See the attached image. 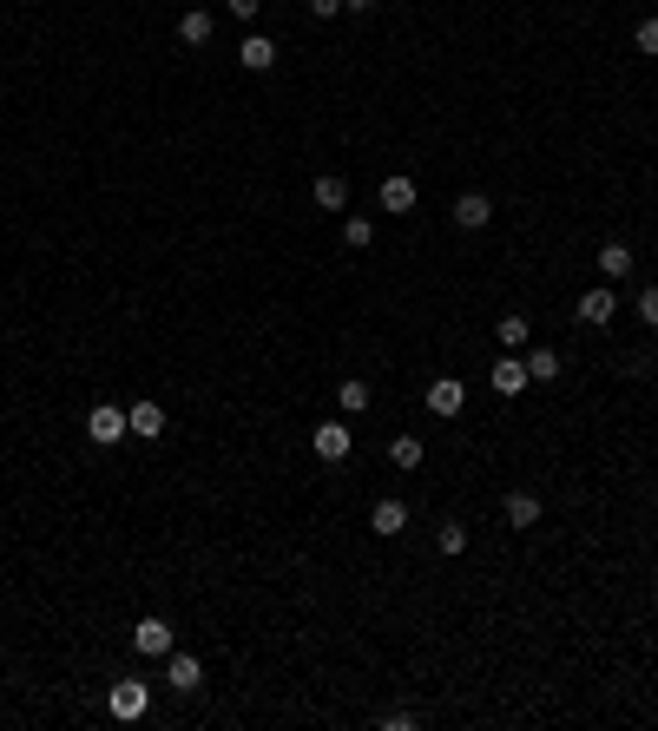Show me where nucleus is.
<instances>
[{
    "label": "nucleus",
    "instance_id": "obj_1",
    "mask_svg": "<svg viewBox=\"0 0 658 731\" xmlns=\"http://www.w3.org/2000/svg\"><path fill=\"white\" fill-rule=\"evenodd\" d=\"M145 705H152V685H145V679H119V685H112V692H106V712L119 718V725H132V718H145Z\"/></svg>",
    "mask_w": 658,
    "mask_h": 731
},
{
    "label": "nucleus",
    "instance_id": "obj_2",
    "mask_svg": "<svg viewBox=\"0 0 658 731\" xmlns=\"http://www.w3.org/2000/svg\"><path fill=\"white\" fill-rule=\"evenodd\" d=\"M86 435H93L99 448H112L119 435H132V422H126V409H119V402H99V409L86 415Z\"/></svg>",
    "mask_w": 658,
    "mask_h": 731
},
{
    "label": "nucleus",
    "instance_id": "obj_3",
    "mask_svg": "<svg viewBox=\"0 0 658 731\" xmlns=\"http://www.w3.org/2000/svg\"><path fill=\"white\" fill-rule=\"evenodd\" d=\"M132 646H139L145 659H165V652H172V620H158V613H145V620L132 626Z\"/></svg>",
    "mask_w": 658,
    "mask_h": 731
},
{
    "label": "nucleus",
    "instance_id": "obj_4",
    "mask_svg": "<svg viewBox=\"0 0 658 731\" xmlns=\"http://www.w3.org/2000/svg\"><path fill=\"white\" fill-rule=\"evenodd\" d=\"M310 448H316L323 461H343L349 448H356V435H349V422H316V429H310Z\"/></svg>",
    "mask_w": 658,
    "mask_h": 731
},
{
    "label": "nucleus",
    "instance_id": "obj_5",
    "mask_svg": "<svg viewBox=\"0 0 658 731\" xmlns=\"http://www.w3.org/2000/svg\"><path fill=\"white\" fill-rule=\"evenodd\" d=\"M165 685L172 692H204V666L191 652H165Z\"/></svg>",
    "mask_w": 658,
    "mask_h": 731
},
{
    "label": "nucleus",
    "instance_id": "obj_6",
    "mask_svg": "<svg viewBox=\"0 0 658 731\" xmlns=\"http://www.w3.org/2000/svg\"><path fill=\"white\" fill-rule=\"evenodd\" d=\"M487 382H494V396H520V389H527V356H501V363L487 369Z\"/></svg>",
    "mask_w": 658,
    "mask_h": 731
},
{
    "label": "nucleus",
    "instance_id": "obj_7",
    "mask_svg": "<svg viewBox=\"0 0 658 731\" xmlns=\"http://www.w3.org/2000/svg\"><path fill=\"white\" fill-rule=\"evenodd\" d=\"M126 422H132V435H139V442H158V435L172 429V422H165V409H158L152 396H145V402H132V409H126Z\"/></svg>",
    "mask_w": 658,
    "mask_h": 731
},
{
    "label": "nucleus",
    "instance_id": "obj_8",
    "mask_svg": "<svg viewBox=\"0 0 658 731\" xmlns=\"http://www.w3.org/2000/svg\"><path fill=\"white\" fill-rule=\"evenodd\" d=\"M455 224H461V231H487V224H494L487 191H461V198H455Z\"/></svg>",
    "mask_w": 658,
    "mask_h": 731
},
{
    "label": "nucleus",
    "instance_id": "obj_9",
    "mask_svg": "<svg viewBox=\"0 0 658 731\" xmlns=\"http://www.w3.org/2000/svg\"><path fill=\"white\" fill-rule=\"evenodd\" d=\"M237 60H244V73H270V66H277V40H270V33H244Z\"/></svg>",
    "mask_w": 658,
    "mask_h": 731
},
{
    "label": "nucleus",
    "instance_id": "obj_10",
    "mask_svg": "<svg viewBox=\"0 0 658 731\" xmlns=\"http://www.w3.org/2000/svg\"><path fill=\"white\" fill-rule=\"evenodd\" d=\"M612 310H619V303H612V290H606V284H593L580 303H573V317L593 323V330H599V323H612Z\"/></svg>",
    "mask_w": 658,
    "mask_h": 731
},
{
    "label": "nucleus",
    "instance_id": "obj_11",
    "mask_svg": "<svg viewBox=\"0 0 658 731\" xmlns=\"http://www.w3.org/2000/svg\"><path fill=\"white\" fill-rule=\"evenodd\" d=\"M461 402H468V389H461L455 376H435V382H428V409H435V415H461Z\"/></svg>",
    "mask_w": 658,
    "mask_h": 731
},
{
    "label": "nucleus",
    "instance_id": "obj_12",
    "mask_svg": "<svg viewBox=\"0 0 658 731\" xmlns=\"http://www.w3.org/2000/svg\"><path fill=\"white\" fill-rule=\"evenodd\" d=\"M369 527H376L382 541H389V534H402V527H408V508H402V501H395V494H382L376 508H369Z\"/></svg>",
    "mask_w": 658,
    "mask_h": 731
},
{
    "label": "nucleus",
    "instance_id": "obj_13",
    "mask_svg": "<svg viewBox=\"0 0 658 731\" xmlns=\"http://www.w3.org/2000/svg\"><path fill=\"white\" fill-rule=\"evenodd\" d=\"M211 33H218V20H211V7H191V14L178 20V40H185V47H211Z\"/></svg>",
    "mask_w": 658,
    "mask_h": 731
},
{
    "label": "nucleus",
    "instance_id": "obj_14",
    "mask_svg": "<svg viewBox=\"0 0 658 731\" xmlns=\"http://www.w3.org/2000/svg\"><path fill=\"white\" fill-rule=\"evenodd\" d=\"M382 211H395V218H402V211H415V178H382Z\"/></svg>",
    "mask_w": 658,
    "mask_h": 731
},
{
    "label": "nucleus",
    "instance_id": "obj_15",
    "mask_svg": "<svg viewBox=\"0 0 658 731\" xmlns=\"http://www.w3.org/2000/svg\"><path fill=\"white\" fill-rule=\"evenodd\" d=\"M599 277H606V284H612V277H632V251H626L619 238L599 244Z\"/></svg>",
    "mask_w": 658,
    "mask_h": 731
},
{
    "label": "nucleus",
    "instance_id": "obj_16",
    "mask_svg": "<svg viewBox=\"0 0 658 731\" xmlns=\"http://www.w3.org/2000/svg\"><path fill=\"white\" fill-rule=\"evenodd\" d=\"M507 527H540V494H507Z\"/></svg>",
    "mask_w": 658,
    "mask_h": 731
},
{
    "label": "nucleus",
    "instance_id": "obj_17",
    "mask_svg": "<svg viewBox=\"0 0 658 731\" xmlns=\"http://www.w3.org/2000/svg\"><path fill=\"white\" fill-rule=\"evenodd\" d=\"M310 198H316V205H323V211H343V205H349V185H343V178H336V172H323V178H316V185H310Z\"/></svg>",
    "mask_w": 658,
    "mask_h": 731
},
{
    "label": "nucleus",
    "instance_id": "obj_18",
    "mask_svg": "<svg viewBox=\"0 0 658 731\" xmlns=\"http://www.w3.org/2000/svg\"><path fill=\"white\" fill-rule=\"evenodd\" d=\"M527 376H533V382H553V376H560V350L533 343V350H527Z\"/></svg>",
    "mask_w": 658,
    "mask_h": 731
},
{
    "label": "nucleus",
    "instance_id": "obj_19",
    "mask_svg": "<svg viewBox=\"0 0 658 731\" xmlns=\"http://www.w3.org/2000/svg\"><path fill=\"white\" fill-rule=\"evenodd\" d=\"M336 402H343V415H362V409H369V382H362V376H349L343 389H336Z\"/></svg>",
    "mask_w": 658,
    "mask_h": 731
},
{
    "label": "nucleus",
    "instance_id": "obj_20",
    "mask_svg": "<svg viewBox=\"0 0 658 731\" xmlns=\"http://www.w3.org/2000/svg\"><path fill=\"white\" fill-rule=\"evenodd\" d=\"M389 461H395V468H422V442H415V435H395Z\"/></svg>",
    "mask_w": 658,
    "mask_h": 731
},
{
    "label": "nucleus",
    "instance_id": "obj_21",
    "mask_svg": "<svg viewBox=\"0 0 658 731\" xmlns=\"http://www.w3.org/2000/svg\"><path fill=\"white\" fill-rule=\"evenodd\" d=\"M435 547H441V554H461V547H468V527H461V521H441L435 527Z\"/></svg>",
    "mask_w": 658,
    "mask_h": 731
},
{
    "label": "nucleus",
    "instance_id": "obj_22",
    "mask_svg": "<svg viewBox=\"0 0 658 731\" xmlns=\"http://www.w3.org/2000/svg\"><path fill=\"white\" fill-rule=\"evenodd\" d=\"M369 238H376V224H369V218H343V244H349V251H369Z\"/></svg>",
    "mask_w": 658,
    "mask_h": 731
},
{
    "label": "nucleus",
    "instance_id": "obj_23",
    "mask_svg": "<svg viewBox=\"0 0 658 731\" xmlns=\"http://www.w3.org/2000/svg\"><path fill=\"white\" fill-rule=\"evenodd\" d=\"M632 47H639L645 60H658V14H645V20H639V33H632Z\"/></svg>",
    "mask_w": 658,
    "mask_h": 731
},
{
    "label": "nucleus",
    "instance_id": "obj_24",
    "mask_svg": "<svg viewBox=\"0 0 658 731\" xmlns=\"http://www.w3.org/2000/svg\"><path fill=\"white\" fill-rule=\"evenodd\" d=\"M494 336H501L507 350H520V343H527V317H501V323H494Z\"/></svg>",
    "mask_w": 658,
    "mask_h": 731
},
{
    "label": "nucleus",
    "instance_id": "obj_25",
    "mask_svg": "<svg viewBox=\"0 0 658 731\" xmlns=\"http://www.w3.org/2000/svg\"><path fill=\"white\" fill-rule=\"evenodd\" d=\"M639 317H645V330H658V284L639 290Z\"/></svg>",
    "mask_w": 658,
    "mask_h": 731
},
{
    "label": "nucleus",
    "instance_id": "obj_26",
    "mask_svg": "<svg viewBox=\"0 0 658 731\" xmlns=\"http://www.w3.org/2000/svg\"><path fill=\"white\" fill-rule=\"evenodd\" d=\"M224 7H231V20H257L264 14V0H224Z\"/></svg>",
    "mask_w": 658,
    "mask_h": 731
},
{
    "label": "nucleus",
    "instance_id": "obj_27",
    "mask_svg": "<svg viewBox=\"0 0 658 731\" xmlns=\"http://www.w3.org/2000/svg\"><path fill=\"white\" fill-rule=\"evenodd\" d=\"M310 14L316 20H336V14H343V0H310Z\"/></svg>",
    "mask_w": 658,
    "mask_h": 731
},
{
    "label": "nucleus",
    "instance_id": "obj_28",
    "mask_svg": "<svg viewBox=\"0 0 658 731\" xmlns=\"http://www.w3.org/2000/svg\"><path fill=\"white\" fill-rule=\"evenodd\" d=\"M362 7H376V0H343V14H362Z\"/></svg>",
    "mask_w": 658,
    "mask_h": 731
}]
</instances>
